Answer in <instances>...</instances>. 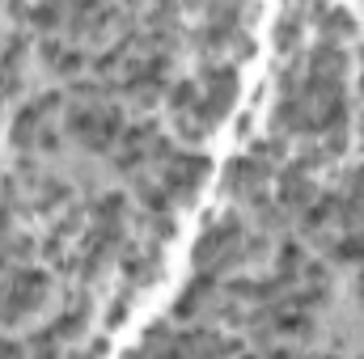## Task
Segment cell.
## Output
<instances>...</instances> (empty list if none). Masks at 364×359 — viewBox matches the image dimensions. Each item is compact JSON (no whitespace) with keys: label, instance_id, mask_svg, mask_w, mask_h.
Listing matches in <instances>:
<instances>
[{"label":"cell","instance_id":"cell-23","mask_svg":"<svg viewBox=\"0 0 364 359\" xmlns=\"http://www.w3.org/2000/svg\"><path fill=\"white\" fill-rule=\"evenodd\" d=\"M127 216V199L123 194H102V199H93V220H123Z\"/></svg>","mask_w":364,"mask_h":359},{"label":"cell","instance_id":"cell-19","mask_svg":"<svg viewBox=\"0 0 364 359\" xmlns=\"http://www.w3.org/2000/svg\"><path fill=\"white\" fill-rule=\"evenodd\" d=\"M140 351H174V326H170V321H153V326L144 330Z\"/></svg>","mask_w":364,"mask_h":359},{"label":"cell","instance_id":"cell-30","mask_svg":"<svg viewBox=\"0 0 364 359\" xmlns=\"http://www.w3.org/2000/svg\"><path fill=\"white\" fill-rule=\"evenodd\" d=\"M229 55H233L237 64H242V60H250V55H255V38H250L246 30H237V34H233V43H229Z\"/></svg>","mask_w":364,"mask_h":359},{"label":"cell","instance_id":"cell-20","mask_svg":"<svg viewBox=\"0 0 364 359\" xmlns=\"http://www.w3.org/2000/svg\"><path fill=\"white\" fill-rule=\"evenodd\" d=\"M0 254H4L13 267H21V263H30V258H34V237H26V233L17 228V233H13V237L0 245Z\"/></svg>","mask_w":364,"mask_h":359},{"label":"cell","instance_id":"cell-8","mask_svg":"<svg viewBox=\"0 0 364 359\" xmlns=\"http://www.w3.org/2000/svg\"><path fill=\"white\" fill-rule=\"evenodd\" d=\"M309 17L318 21V38L322 43H348L352 34H356V17H352V9H326L322 0H314L309 4Z\"/></svg>","mask_w":364,"mask_h":359},{"label":"cell","instance_id":"cell-12","mask_svg":"<svg viewBox=\"0 0 364 359\" xmlns=\"http://www.w3.org/2000/svg\"><path fill=\"white\" fill-rule=\"evenodd\" d=\"M301 34H305V17H292V13H279V21H275V51L279 55H296L301 51Z\"/></svg>","mask_w":364,"mask_h":359},{"label":"cell","instance_id":"cell-28","mask_svg":"<svg viewBox=\"0 0 364 359\" xmlns=\"http://www.w3.org/2000/svg\"><path fill=\"white\" fill-rule=\"evenodd\" d=\"M60 347H64V343L55 338V330H51V326L26 338V351H38V355H51V351H60Z\"/></svg>","mask_w":364,"mask_h":359},{"label":"cell","instance_id":"cell-7","mask_svg":"<svg viewBox=\"0 0 364 359\" xmlns=\"http://www.w3.org/2000/svg\"><path fill=\"white\" fill-rule=\"evenodd\" d=\"M348 68H352V55L339 47V43H322L305 55V77H322V81H348Z\"/></svg>","mask_w":364,"mask_h":359},{"label":"cell","instance_id":"cell-2","mask_svg":"<svg viewBox=\"0 0 364 359\" xmlns=\"http://www.w3.org/2000/svg\"><path fill=\"white\" fill-rule=\"evenodd\" d=\"M51 296V279L43 270H34L30 263L21 267H9L0 275V326L13 330L21 326L26 317H34Z\"/></svg>","mask_w":364,"mask_h":359},{"label":"cell","instance_id":"cell-11","mask_svg":"<svg viewBox=\"0 0 364 359\" xmlns=\"http://www.w3.org/2000/svg\"><path fill=\"white\" fill-rule=\"evenodd\" d=\"M305 258H309V254L301 250V241H288V237H284V245L275 250V275L292 287V283L301 279V270H305Z\"/></svg>","mask_w":364,"mask_h":359},{"label":"cell","instance_id":"cell-22","mask_svg":"<svg viewBox=\"0 0 364 359\" xmlns=\"http://www.w3.org/2000/svg\"><path fill=\"white\" fill-rule=\"evenodd\" d=\"M174 153H178V144H174L170 136H161V131H157V136H153V144H149V153H144V157H149V170L170 165V161H174Z\"/></svg>","mask_w":364,"mask_h":359},{"label":"cell","instance_id":"cell-5","mask_svg":"<svg viewBox=\"0 0 364 359\" xmlns=\"http://www.w3.org/2000/svg\"><path fill=\"white\" fill-rule=\"evenodd\" d=\"M267 182H272V165L259 161L255 153H250V157H233V161L225 165V174H220V186H225L229 199H246V194L263 190Z\"/></svg>","mask_w":364,"mask_h":359},{"label":"cell","instance_id":"cell-24","mask_svg":"<svg viewBox=\"0 0 364 359\" xmlns=\"http://www.w3.org/2000/svg\"><path fill=\"white\" fill-rule=\"evenodd\" d=\"M242 250H246V263H263L267 254H272V237L263 233V228H246V237H242Z\"/></svg>","mask_w":364,"mask_h":359},{"label":"cell","instance_id":"cell-18","mask_svg":"<svg viewBox=\"0 0 364 359\" xmlns=\"http://www.w3.org/2000/svg\"><path fill=\"white\" fill-rule=\"evenodd\" d=\"M26 51H30V38H26V34H9V38L0 43V68H4V72H17L21 60H26Z\"/></svg>","mask_w":364,"mask_h":359},{"label":"cell","instance_id":"cell-9","mask_svg":"<svg viewBox=\"0 0 364 359\" xmlns=\"http://www.w3.org/2000/svg\"><path fill=\"white\" fill-rule=\"evenodd\" d=\"M272 131L275 136H288V140L309 131V110H305L301 93H279V101L272 110Z\"/></svg>","mask_w":364,"mask_h":359},{"label":"cell","instance_id":"cell-37","mask_svg":"<svg viewBox=\"0 0 364 359\" xmlns=\"http://www.w3.org/2000/svg\"><path fill=\"white\" fill-rule=\"evenodd\" d=\"M119 9H123L127 17H136L140 9H149V0H119Z\"/></svg>","mask_w":364,"mask_h":359},{"label":"cell","instance_id":"cell-26","mask_svg":"<svg viewBox=\"0 0 364 359\" xmlns=\"http://www.w3.org/2000/svg\"><path fill=\"white\" fill-rule=\"evenodd\" d=\"M34 51H38V60H43V68L51 72V68H55V60L64 55V38H60V34H43Z\"/></svg>","mask_w":364,"mask_h":359},{"label":"cell","instance_id":"cell-17","mask_svg":"<svg viewBox=\"0 0 364 359\" xmlns=\"http://www.w3.org/2000/svg\"><path fill=\"white\" fill-rule=\"evenodd\" d=\"M331 258L343 263V267H364V233H348L343 241H335Z\"/></svg>","mask_w":364,"mask_h":359},{"label":"cell","instance_id":"cell-32","mask_svg":"<svg viewBox=\"0 0 364 359\" xmlns=\"http://www.w3.org/2000/svg\"><path fill=\"white\" fill-rule=\"evenodd\" d=\"M13 233H17V216H13V207H9V203H0V245H4Z\"/></svg>","mask_w":364,"mask_h":359},{"label":"cell","instance_id":"cell-35","mask_svg":"<svg viewBox=\"0 0 364 359\" xmlns=\"http://www.w3.org/2000/svg\"><path fill=\"white\" fill-rule=\"evenodd\" d=\"M38 153H60V131L47 123L43 127V136H38Z\"/></svg>","mask_w":364,"mask_h":359},{"label":"cell","instance_id":"cell-1","mask_svg":"<svg viewBox=\"0 0 364 359\" xmlns=\"http://www.w3.org/2000/svg\"><path fill=\"white\" fill-rule=\"evenodd\" d=\"M242 237H246V220H242V211L208 216V228L199 233V241H195V250H191L195 270H212V275H229V270H237L242 263H246Z\"/></svg>","mask_w":364,"mask_h":359},{"label":"cell","instance_id":"cell-33","mask_svg":"<svg viewBox=\"0 0 364 359\" xmlns=\"http://www.w3.org/2000/svg\"><path fill=\"white\" fill-rule=\"evenodd\" d=\"M343 186H348V194H356V199H364V161H360V165H352V170H348V178H343Z\"/></svg>","mask_w":364,"mask_h":359},{"label":"cell","instance_id":"cell-38","mask_svg":"<svg viewBox=\"0 0 364 359\" xmlns=\"http://www.w3.org/2000/svg\"><path fill=\"white\" fill-rule=\"evenodd\" d=\"M182 9H191V13H203V9H208V0H182Z\"/></svg>","mask_w":364,"mask_h":359},{"label":"cell","instance_id":"cell-42","mask_svg":"<svg viewBox=\"0 0 364 359\" xmlns=\"http://www.w3.org/2000/svg\"><path fill=\"white\" fill-rule=\"evenodd\" d=\"M360 300H364V283H360Z\"/></svg>","mask_w":364,"mask_h":359},{"label":"cell","instance_id":"cell-14","mask_svg":"<svg viewBox=\"0 0 364 359\" xmlns=\"http://www.w3.org/2000/svg\"><path fill=\"white\" fill-rule=\"evenodd\" d=\"M64 21H68V9L55 4V0H38V4L30 9V26H34L38 34H64Z\"/></svg>","mask_w":364,"mask_h":359},{"label":"cell","instance_id":"cell-27","mask_svg":"<svg viewBox=\"0 0 364 359\" xmlns=\"http://www.w3.org/2000/svg\"><path fill=\"white\" fill-rule=\"evenodd\" d=\"M34 106H38V114H43V118H51V123H55V114L68 106V93L47 89V93H38V97H34Z\"/></svg>","mask_w":364,"mask_h":359},{"label":"cell","instance_id":"cell-39","mask_svg":"<svg viewBox=\"0 0 364 359\" xmlns=\"http://www.w3.org/2000/svg\"><path fill=\"white\" fill-rule=\"evenodd\" d=\"M4 101H9V97H4V89H0V110H4Z\"/></svg>","mask_w":364,"mask_h":359},{"label":"cell","instance_id":"cell-43","mask_svg":"<svg viewBox=\"0 0 364 359\" xmlns=\"http://www.w3.org/2000/svg\"><path fill=\"white\" fill-rule=\"evenodd\" d=\"M360 60H364V47H360Z\"/></svg>","mask_w":364,"mask_h":359},{"label":"cell","instance_id":"cell-10","mask_svg":"<svg viewBox=\"0 0 364 359\" xmlns=\"http://www.w3.org/2000/svg\"><path fill=\"white\" fill-rule=\"evenodd\" d=\"M47 123H51V118H43L38 106L26 101V106L13 114V123H9V144H13L17 153H34V148H38V136H43Z\"/></svg>","mask_w":364,"mask_h":359},{"label":"cell","instance_id":"cell-41","mask_svg":"<svg viewBox=\"0 0 364 359\" xmlns=\"http://www.w3.org/2000/svg\"><path fill=\"white\" fill-rule=\"evenodd\" d=\"M0 85H4V68H0Z\"/></svg>","mask_w":364,"mask_h":359},{"label":"cell","instance_id":"cell-16","mask_svg":"<svg viewBox=\"0 0 364 359\" xmlns=\"http://www.w3.org/2000/svg\"><path fill=\"white\" fill-rule=\"evenodd\" d=\"M90 68V51H85V43H73V47H64V55L55 60V77H64V81H73V77H81Z\"/></svg>","mask_w":364,"mask_h":359},{"label":"cell","instance_id":"cell-25","mask_svg":"<svg viewBox=\"0 0 364 359\" xmlns=\"http://www.w3.org/2000/svg\"><path fill=\"white\" fill-rule=\"evenodd\" d=\"M326 161H331V153H326V144H322V140H309V144H301V153H296V165H305L309 174H314V170H322Z\"/></svg>","mask_w":364,"mask_h":359},{"label":"cell","instance_id":"cell-6","mask_svg":"<svg viewBox=\"0 0 364 359\" xmlns=\"http://www.w3.org/2000/svg\"><path fill=\"white\" fill-rule=\"evenodd\" d=\"M314 194H318V186H314V174H309L305 165L288 161V165L279 170V178H275V199H279L288 211H305V207L314 203Z\"/></svg>","mask_w":364,"mask_h":359},{"label":"cell","instance_id":"cell-4","mask_svg":"<svg viewBox=\"0 0 364 359\" xmlns=\"http://www.w3.org/2000/svg\"><path fill=\"white\" fill-rule=\"evenodd\" d=\"M157 174H161V186L170 190L174 207H195V199H199L203 182L212 178V161H208V153H203V148H186V153L178 148V153H174V161H170V165H161Z\"/></svg>","mask_w":364,"mask_h":359},{"label":"cell","instance_id":"cell-34","mask_svg":"<svg viewBox=\"0 0 364 359\" xmlns=\"http://www.w3.org/2000/svg\"><path fill=\"white\" fill-rule=\"evenodd\" d=\"M301 279H309V283H331V270L322 267V263H314V258H305V270H301Z\"/></svg>","mask_w":364,"mask_h":359},{"label":"cell","instance_id":"cell-3","mask_svg":"<svg viewBox=\"0 0 364 359\" xmlns=\"http://www.w3.org/2000/svg\"><path fill=\"white\" fill-rule=\"evenodd\" d=\"M199 106L191 110L208 131H216L229 114H233V106H237V93H242V77H237V68L233 64H225V60H199Z\"/></svg>","mask_w":364,"mask_h":359},{"label":"cell","instance_id":"cell-15","mask_svg":"<svg viewBox=\"0 0 364 359\" xmlns=\"http://www.w3.org/2000/svg\"><path fill=\"white\" fill-rule=\"evenodd\" d=\"M73 199V186L60 178H38L34 182V207L38 211H55V207H64Z\"/></svg>","mask_w":364,"mask_h":359},{"label":"cell","instance_id":"cell-13","mask_svg":"<svg viewBox=\"0 0 364 359\" xmlns=\"http://www.w3.org/2000/svg\"><path fill=\"white\" fill-rule=\"evenodd\" d=\"M199 93H203V85L191 81V77L170 81V85H166V106H170V114H191V110L199 106Z\"/></svg>","mask_w":364,"mask_h":359},{"label":"cell","instance_id":"cell-36","mask_svg":"<svg viewBox=\"0 0 364 359\" xmlns=\"http://www.w3.org/2000/svg\"><path fill=\"white\" fill-rule=\"evenodd\" d=\"M0 351H4V355H21L26 343H17V338H0Z\"/></svg>","mask_w":364,"mask_h":359},{"label":"cell","instance_id":"cell-31","mask_svg":"<svg viewBox=\"0 0 364 359\" xmlns=\"http://www.w3.org/2000/svg\"><path fill=\"white\" fill-rule=\"evenodd\" d=\"M30 0H4V17H13L17 26H30Z\"/></svg>","mask_w":364,"mask_h":359},{"label":"cell","instance_id":"cell-29","mask_svg":"<svg viewBox=\"0 0 364 359\" xmlns=\"http://www.w3.org/2000/svg\"><path fill=\"white\" fill-rule=\"evenodd\" d=\"M127 313H132V287H127V292H123V296H119V300L106 309V330H119Z\"/></svg>","mask_w":364,"mask_h":359},{"label":"cell","instance_id":"cell-40","mask_svg":"<svg viewBox=\"0 0 364 359\" xmlns=\"http://www.w3.org/2000/svg\"><path fill=\"white\" fill-rule=\"evenodd\" d=\"M360 101H364V72H360Z\"/></svg>","mask_w":364,"mask_h":359},{"label":"cell","instance_id":"cell-21","mask_svg":"<svg viewBox=\"0 0 364 359\" xmlns=\"http://www.w3.org/2000/svg\"><path fill=\"white\" fill-rule=\"evenodd\" d=\"M250 153H255L259 161H267V165H284V161H288V136H275L272 131V140H259Z\"/></svg>","mask_w":364,"mask_h":359}]
</instances>
